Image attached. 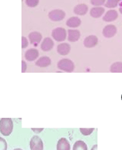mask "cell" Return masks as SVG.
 Instances as JSON below:
<instances>
[{"mask_svg": "<svg viewBox=\"0 0 122 150\" xmlns=\"http://www.w3.org/2000/svg\"><path fill=\"white\" fill-rule=\"evenodd\" d=\"M13 130V122L11 118H2L0 120V132L3 136H8Z\"/></svg>", "mask_w": 122, "mask_h": 150, "instance_id": "obj_1", "label": "cell"}, {"mask_svg": "<svg viewBox=\"0 0 122 150\" xmlns=\"http://www.w3.org/2000/svg\"><path fill=\"white\" fill-rule=\"evenodd\" d=\"M58 68L67 73H71L75 70V64L71 60L64 58L58 63Z\"/></svg>", "mask_w": 122, "mask_h": 150, "instance_id": "obj_2", "label": "cell"}, {"mask_svg": "<svg viewBox=\"0 0 122 150\" xmlns=\"http://www.w3.org/2000/svg\"><path fill=\"white\" fill-rule=\"evenodd\" d=\"M51 36L56 42H64L67 38V32L64 28H56L51 32Z\"/></svg>", "mask_w": 122, "mask_h": 150, "instance_id": "obj_3", "label": "cell"}, {"mask_svg": "<svg viewBox=\"0 0 122 150\" xmlns=\"http://www.w3.org/2000/svg\"><path fill=\"white\" fill-rule=\"evenodd\" d=\"M65 17V12L63 10L55 9L49 13V18L53 22H60Z\"/></svg>", "mask_w": 122, "mask_h": 150, "instance_id": "obj_4", "label": "cell"}, {"mask_svg": "<svg viewBox=\"0 0 122 150\" xmlns=\"http://www.w3.org/2000/svg\"><path fill=\"white\" fill-rule=\"evenodd\" d=\"M30 149L31 150H43V142L40 137L34 136L30 140Z\"/></svg>", "mask_w": 122, "mask_h": 150, "instance_id": "obj_5", "label": "cell"}, {"mask_svg": "<svg viewBox=\"0 0 122 150\" xmlns=\"http://www.w3.org/2000/svg\"><path fill=\"white\" fill-rule=\"evenodd\" d=\"M117 31L118 30H117L116 26L114 25H108L104 27L102 31V34L103 35L107 38H111L116 35Z\"/></svg>", "mask_w": 122, "mask_h": 150, "instance_id": "obj_6", "label": "cell"}, {"mask_svg": "<svg viewBox=\"0 0 122 150\" xmlns=\"http://www.w3.org/2000/svg\"><path fill=\"white\" fill-rule=\"evenodd\" d=\"M29 39L30 43L35 46H37L41 42L42 39V35L41 34L38 32H33L29 35Z\"/></svg>", "mask_w": 122, "mask_h": 150, "instance_id": "obj_7", "label": "cell"}, {"mask_svg": "<svg viewBox=\"0 0 122 150\" xmlns=\"http://www.w3.org/2000/svg\"><path fill=\"white\" fill-rule=\"evenodd\" d=\"M98 38L95 35H89L84 40V45L88 48L94 47L98 45Z\"/></svg>", "mask_w": 122, "mask_h": 150, "instance_id": "obj_8", "label": "cell"}, {"mask_svg": "<svg viewBox=\"0 0 122 150\" xmlns=\"http://www.w3.org/2000/svg\"><path fill=\"white\" fill-rule=\"evenodd\" d=\"M39 56V52L36 48H30L25 54V57L28 61H34Z\"/></svg>", "mask_w": 122, "mask_h": 150, "instance_id": "obj_9", "label": "cell"}, {"mask_svg": "<svg viewBox=\"0 0 122 150\" xmlns=\"http://www.w3.org/2000/svg\"><path fill=\"white\" fill-rule=\"evenodd\" d=\"M118 12H117L116 10L111 9L108 10V11L105 13V15H104V17H103V20H104V22H111L115 21V20L118 18Z\"/></svg>", "mask_w": 122, "mask_h": 150, "instance_id": "obj_10", "label": "cell"}, {"mask_svg": "<svg viewBox=\"0 0 122 150\" xmlns=\"http://www.w3.org/2000/svg\"><path fill=\"white\" fill-rule=\"evenodd\" d=\"M54 47V42L51 38H45L41 44V49L43 52H49Z\"/></svg>", "mask_w": 122, "mask_h": 150, "instance_id": "obj_11", "label": "cell"}, {"mask_svg": "<svg viewBox=\"0 0 122 150\" xmlns=\"http://www.w3.org/2000/svg\"><path fill=\"white\" fill-rule=\"evenodd\" d=\"M81 37V33L78 30L69 29L68 31V40L71 42H78Z\"/></svg>", "mask_w": 122, "mask_h": 150, "instance_id": "obj_12", "label": "cell"}, {"mask_svg": "<svg viewBox=\"0 0 122 150\" xmlns=\"http://www.w3.org/2000/svg\"><path fill=\"white\" fill-rule=\"evenodd\" d=\"M71 51V46L68 43H61L57 47V52L60 55H68Z\"/></svg>", "mask_w": 122, "mask_h": 150, "instance_id": "obj_13", "label": "cell"}, {"mask_svg": "<svg viewBox=\"0 0 122 150\" xmlns=\"http://www.w3.org/2000/svg\"><path fill=\"white\" fill-rule=\"evenodd\" d=\"M56 149L57 150H70L71 146H70V143L67 139L61 138L58 141Z\"/></svg>", "mask_w": 122, "mask_h": 150, "instance_id": "obj_14", "label": "cell"}, {"mask_svg": "<svg viewBox=\"0 0 122 150\" xmlns=\"http://www.w3.org/2000/svg\"><path fill=\"white\" fill-rule=\"evenodd\" d=\"M88 11V7L85 4H78L74 8V13L78 16H85Z\"/></svg>", "mask_w": 122, "mask_h": 150, "instance_id": "obj_15", "label": "cell"}, {"mask_svg": "<svg viewBox=\"0 0 122 150\" xmlns=\"http://www.w3.org/2000/svg\"><path fill=\"white\" fill-rule=\"evenodd\" d=\"M51 64V58L47 56H43V57L39 58V60L36 62V65L39 67H46L49 66Z\"/></svg>", "mask_w": 122, "mask_h": 150, "instance_id": "obj_16", "label": "cell"}, {"mask_svg": "<svg viewBox=\"0 0 122 150\" xmlns=\"http://www.w3.org/2000/svg\"><path fill=\"white\" fill-rule=\"evenodd\" d=\"M81 23V19L78 17H76V16L71 17L66 22V25H67V26L69 27V28H78V26H80Z\"/></svg>", "mask_w": 122, "mask_h": 150, "instance_id": "obj_17", "label": "cell"}, {"mask_svg": "<svg viewBox=\"0 0 122 150\" xmlns=\"http://www.w3.org/2000/svg\"><path fill=\"white\" fill-rule=\"evenodd\" d=\"M104 13V8L101 7V6H95L92 8L90 11V15L91 17L95 18H100Z\"/></svg>", "mask_w": 122, "mask_h": 150, "instance_id": "obj_18", "label": "cell"}, {"mask_svg": "<svg viewBox=\"0 0 122 150\" xmlns=\"http://www.w3.org/2000/svg\"><path fill=\"white\" fill-rule=\"evenodd\" d=\"M110 71L112 73H122V62H115L111 66Z\"/></svg>", "mask_w": 122, "mask_h": 150, "instance_id": "obj_19", "label": "cell"}, {"mask_svg": "<svg viewBox=\"0 0 122 150\" xmlns=\"http://www.w3.org/2000/svg\"><path fill=\"white\" fill-rule=\"evenodd\" d=\"M73 150H88V146L84 141L78 140L73 146Z\"/></svg>", "mask_w": 122, "mask_h": 150, "instance_id": "obj_20", "label": "cell"}, {"mask_svg": "<svg viewBox=\"0 0 122 150\" xmlns=\"http://www.w3.org/2000/svg\"><path fill=\"white\" fill-rule=\"evenodd\" d=\"M121 0H107L106 3H104V6L106 8H116L119 5Z\"/></svg>", "mask_w": 122, "mask_h": 150, "instance_id": "obj_21", "label": "cell"}, {"mask_svg": "<svg viewBox=\"0 0 122 150\" xmlns=\"http://www.w3.org/2000/svg\"><path fill=\"white\" fill-rule=\"evenodd\" d=\"M39 0H26V4L30 8H34L39 5Z\"/></svg>", "mask_w": 122, "mask_h": 150, "instance_id": "obj_22", "label": "cell"}, {"mask_svg": "<svg viewBox=\"0 0 122 150\" xmlns=\"http://www.w3.org/2000/svg\"><path fill=\"white\" fill-rule=\"evenodd\" d=\"M95 130L94 128H81L80 129V132H81V134L84 136H89L93 132V131Z\"/></svg>", "mask_w": 122, "mask_h": 150, "instance_id": "obj_23", "label": "cell"}, {"mask_svg": "<svg viewBox=\"0 0 122 150\" xmlns=\"http://www.w3.org/2000/svg\"><path fill=\"white\" fill-rule=\"evenodd\" d=\"M105 1L106 0H91V3L95 6H101L104 5Z\"/></svg>", "mask_w": 122, "mask_h": 150, "instance_id": "obj_24", "label": "cell"}, {"mask_svg": "<svg viewBox=\"0 0 122 150\" xmlns=\"http://www.w3.org/2000/svg\"><path fill=\"white\" fill-rule=\"evenodd\" d=\"M0 150H7V142L2 137H0Z\"/></svg>", "mask_w": 122, "mask_h": 150, "instance_id": "obj_25", "label": "cell"}, {"mask_svg": "<svg viewBox=\"0 0 122 150\" xmlns=\"http://www.w3.org/2000/svg\"><path fill=\"white\" fill-rule=\"evenodd\" d=\"M29 45V42H28V39L26 37L22 38V48H26Z\"/></svg>", "mask_w": 122, "mask_h": 150, "instance_id": "obj_26", "label": "cell"}, {"mask_svg": "<svg viewBox=\"0 0 122 150\" xmlns=\"http://www.w3.org/2000/svg\"><path fill=\"white\" fill-rule=\"evenodd\" d=\"M27 70V64H26V61H22V72L25 73Z\"/></svg>", "mask_w": 122, "mask_h": 150, "instance_id": "obj_27", "label": "cell"}, {"mask_svg": "<svg viewBox=\"0 0 122 150\" xmlns=\"http://www.w3.org/2000/svg\"><path fill=\"white\" fill-rule=\"evenodd\" d=\"M32 130H33L34 132H41V131L43 130V129L41 128V129H32Z\"/></svg>", "mask_w": 122, "mask_h": 150, "instance_id": "obj_28", "label": "cell"}, {"mask_svg": "<svg viewBox=\"0 0 122 150\" xmlns=\"http://www.w3.org/2000/svg\"><path fill=\"white\" fill-rule=\"evenodd\" d=\"M119 12L122 14V2L119 3Z\"/></svg>", "mask_w": 122, "mask_h": 150, "instance_id": "obj_29", "label": "cell"}, {"mask_svg": "<svg viewBox=\"0 0 122 150\" xmlns=\"http://www.w3.org/2000/svg\"><path fill=\"white\" fill-rule=\"evenodd\" d=\"M97 149H98V146H97V145H95L91 150H97Z\"/></svg>", "mask_w": 122, "mask_h": 150, "instance_id": "obj_30", "label": "cell"}, {"mask_svg": "<svg viewBox=\"0 0 122 150\" xmlns=\"http://www.w3.org/2000/svg\"><path fill=\"white\" fill-rule=\"evenodd\" d=\"M14 150H22V149H15Z\"/></svg>", "mask_w": 122, "mask_h": 150, "instance_id": "obj_31", "label": "cell"}]
</instances>
